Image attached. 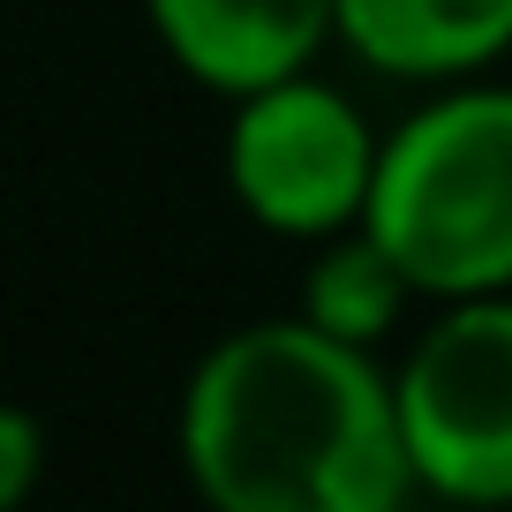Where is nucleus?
<instances>
[{
  "label": "nucleus",
  "instance_id": "f257e3e1",
  "mask_svg": "<svg viewBox=\"0 0 512 512\" xmlns=\"http://www.w3.org/2000/svg\"><path fill=\"white\" fill-rule=\"evenodd\" d=\"M174 452L204 512H407L392 362L317 324L256 317L196 354Z\"/></svg>",
  "mask_w": 512,
  "mask_h": 512
},
{
  "label": "nucleus",
  "instance_id": "f03ea898",
  "mask_svg": "<svg viewBox=\"0 0 512 512\" xmlns=\"http://www.w3.org/2000/svg\"><path fill=\"white\" fill-rule=\"evenodd\" d=\"M362 226L430 309L512 294V83L422 91L384 128Z\"/></svg>",
  "mask_w": 512,
  "mask_h": 512
},
{
  "label": "nucleus",
  "instance_id": "7ed1b4c3",
  "mask_svg": "<svg viewBox=\"0 0 512 512\" xmlns=\"http://www.w3.org/2000/svg\"><path fill=\"white\" fill-rule=\"evenodd\" d=\"M392 407L415 497L452 512L512 505V294L437 302L392 354Z\"/></svg>",
  "mask_w": 512,
  "mask_h": 512
},
{
  "label": "nucleus",
  "instance_id": "20e7f679",
  "mask_svg": "<svg viewBox=\"0 0 512 512\" xmlns=\"http://www.w3.org/2000/svg\"><path fill=\"white\" fill-rule=\"evenodd\" d=\"M377 151L384 128L362 113V98L317 68L234 98L219 136L226 196L241 204V219L279 241H302V249L354 234L369 219Z\"/></svg>",
  "mask_w": 512,
  "mask_h": 512
},
{
  "label": "nucleus",
  "instance_id": "39448f33",
  "mask_svg": "<svg viewBox=\"0 0 512 512\" xmlns=\"http://www.w3.org/2000/svg\"><path fill=\"white\" fill-rule=\"evenodd\" d=\"M144 23L166 61L226 106L339 46V0H144Z\"/></svg>",
  "mask_w": 512,
  "mask_h": 512
},
{
  "label": "nucleus",
  "instance_id": "423d86ee",
  "mask_svg": "<svg viewBox=\"0 0 512 512\" xmlns=\"http://www.w3.org/2000/svg\"><path fill=\"white\" fill-rule=\"evenodd\" d=\"M339 53L384 83H482L512 53V0H339Z\"/></svg>",
  "mask_w": 512,
  "mask_h": 512
},
{
  "label": "nucleus",
  "instance_id": "0eeeda50",
  "mask_svg": "<svg viewBox=\"0 0 512 512\" xmlns=\"http://www.w3.org/2000/svg\"><path fill=\"white\" fill-rule=\"evenodd\" d=\"M415 302H422V294L407 287V272L384 256V241L369 234V226H354V234H332V241L309 249L294 317L317 324V332L339 339V347L384 354L392 339L407 332V309H415Z\"/></svg>",
  "mask_w": 512,
  "mask_h": 512
},
{
  "label": "nucleus",
  "instance_id": "6e6552de",
  "mask_svg": "<svg viewBox=\"0 0 512 512\" xmlns=\"http://www.w3.org/2000/svg\"><path fill=\"white\" fill-rule=\"evenodd\" d=\"M46 482V422L31 407L0 400V512H23Z\"/></svg>",
  "mask_w": 512,
  "mask_h": 512
}]
</instances>
